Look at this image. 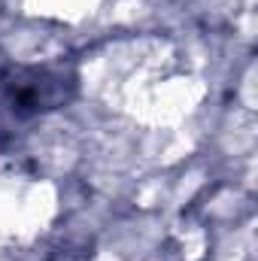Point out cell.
<instances>
[{
	"instance_id": "cell-1",
	"label": "cell",
	"mask_w": 258,
	"mask_h": 261,
	"mask_svg": "<svg viewBox=\"0 0 258 261\" xmlns=\"http://www.w3.org/2000/svg\"><path fill=\"white\" fill-rule=\"evenodd\" d=\"M76 82V73L64 64L12 67L0 76V107L9 113V119L24 122L70 103Z\"/></svg>"
},
{
	"instance_id": "cell-2",
	"label": "cell",
	"mask_w": 258,
	"mask_h": 261,
	"mask_svg": "<svg viewBox=\"0 0 258 261\" xmlns=\"http://www.w3.org/2000/svg\"><path fill=\"white\" fill-rule=\"evenodd\" d=\"M49 261H91V252H85V249H79V252H73V249H61V252H55Z\"/></svg>"
}]
</instances>
